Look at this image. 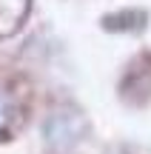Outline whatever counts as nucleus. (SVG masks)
Returning a JSON list of instances; mask_svg holds the SVG:
<instances>
[{"mask_svg": "<svg viewBox=\"0 0 151 154\" xmlns=\"http://www.w3.org/2000/svg\"><path fill=\"white\" fill-rule=\"evenodd\" d=\"M11 117H14V109H11V100H9V94L0 88V134L9 128V123H11Z\"/></svg>", "mask_w": 151, "mask_h": 154, "instance_id": "f257e3e1", "label": "nucleus"}]
</instances>
